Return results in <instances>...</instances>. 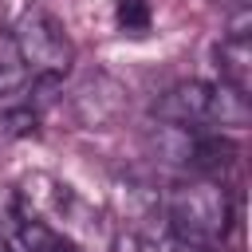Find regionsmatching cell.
<instances>
[{"label": "cell", "mask_w": 252, "mask_h": 252, "mask_svg": "<svg viewBox=\"0 0 252 252\" xmlns=\"http://www.w3.org/2000/svg\"><path fill=\"white\" fill-rule=\"evenodd\" d=\"M165 220H169L173 236H181L189 244H201V248H213L232 228V201L209 177L181 181L165 193Z\"/></svg>", "instance_id": "1"}, {"label": "cell", "mask_w": 252, "mask_h": 252, "mask_svg": "<svg viewBox=\"0 0 252 252\" xmlns=\"http://www.w3.org/2000/svg\"><path fill=\"white\" fill-rule=\"evenodd\" d=\"M12 43L28 67V75H43V79H63L75 63V43L63 32V24L47 12V8H28L20 12L16 28H12Z\"/></svg>", "instance_id": "2"}, {"label": "cell", "mask_w": 252, "mask_h": 252, "mask_svg": "<svg viewBox=\"0 0 252 252\" xmlns=\"http://www.w3.org/2000/svg\"><path fill=\"white\" fill-rule=\"evenodd\" d=\"M209 110H213V83L201 79H181L154 102V114L173 126H209Z\"/></svg>", "instance_id": "3"}, {"label": "cell", "mask_w": 252, "mask_h": 252, "mask_svg": "<svg viewBox=\"0 0 252 252\" xmlns=\"http://www.w3.org/2000/svg\"><path fill=\"white\" fill-rule=\"evenodd\" d=\"M71 106H75V114H79L83 126H114L122 118V110H126V91L110 75H91L75 91Z\"/></svg>", "instance_id": "4"}, {"label": "cell", "mask_w": 252, "mask_h": 252, "mask_svg": "<svg viewBox=\"0 0 252 252\" xmlns=\"http://www.w3.org/2000/svg\"><path fill=\"white\" fill-rule=\"evenodd\" d=\"M217 67H220V83L248 94L252 91V35H224L217 43Z\"/></svg>", "instance_id": "5"}, {"label": "cell", "mask_w": 252, "mask_h": 252, "mask_svg": "<svg viewBox=\"0 0 252 252\" xmlns=\"http://www.w3.org/2000/svg\"><path fill=\"white\" fill-rule=\"evenodd\" d=\"M28 67H24V59H20V51H16V43H12V32L8 35H0V98L4 94H20L24 87H28Z\"/></svg>", "instance_id": "6"}, {"label": "cell", "mask_w": 252, "mask_h": 252, "mask_svg": "<svg viewBox=\"0 0 252 252\" xmlns=\"http://www.w3.org/2000/svg\"><path fill=\"white\" fill-rule=\"evenodd\" d=\"M114 28L122 35H146L154 28V8L150 0H118L114 4Z\"/></svg>", "instance_id": "7"}, {"label": "cell", "mask_w": 252, "mask_h": 252, "mask_svg": "<svg viewBox=\"0 0 252 252\" xmlns=\"http://www.w3.org/2000/svg\"><path fill=\"white\" fill-rule=\"evenodd\" d=\"M28 130H35V110L32 106H12V110H0V146L24 138Z\"/></svg>", "instance_id": "8"}, {"label": "cell", "mask_w": 252, "mask_h": 252, "mask_svg": "<svg viewBox=\"0 0 252 252\" xmlns=\"http://www.w3.org/2000/svg\"><path fill=\"white\" fill-rule=\"evenodd\" d=\"M248 32H252V8L240 4V8L228 16V35H248Z\"/></svg>", "instance_id": "9"}, {"label": "cell", "mask_w": 252, "mask_h": 252, "mask_svg": "<svg viewBox=\"0 0 252 252\" xmlns=\"http://www.w3.org/2000/svg\"><path fill=\"white\" fill-rule=\"evenodd\" d=\"M110 252H146V244H142V236H134V232H118V236L110 240Z\"/></svg>", "instance_id": "10"}]
</instances>
